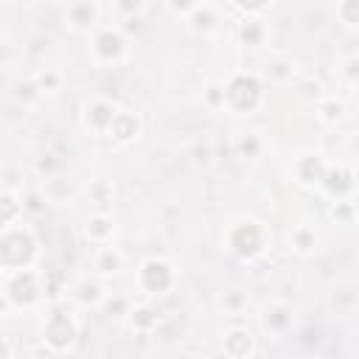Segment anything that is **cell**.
Returning <instances> with one entry per match:
<instances>
[{
	"label": "cell",
	"instance_id": "cell-14",
	"mask_svg": "<svg viewBox=\"0 0 359 359\" xmlns=\"http://www.w3.org/2000/svg\"><path fill=\"white\" fill-rule=\"evenodd\" d=\"M20 210H23V205L12 194H0V228H9L17 219Z\"/></svg>",
	"mask_w": 359,
	"mask_h": 359
},
{
	"label": "cell",
	"instance_id": "cell-24",
	"mask_svg": "<svg viewBox=\"0 0 359 359\" xmlns=\"http://www.w3.org/2000/svg\"><path fill=\"white\" fill-rule=\"evenodd\" d=\"M208 101L213 104V107H225V93H222V87H208Z\"/></svg>",
	"mask_w": 359,
	"mask_h": 359
},
{
	"label": "cell",
	"instance_id": "cell-5",
	"mask_svg": "<svg viewBox=\"0 0 359 359\" xmlns=\"http://www.w3.org/2000/svg\"><path fill=\"white\" fill-rule=\"evenodd\" d=\"M42 334H45V342L53 351H65V348L74 345V340H76V323H74V317L65 315V312H53L48 317Z\"/></svg>",
	"mask_w": 359,
	"mask_h": 359
},
{
	"label": "cell",
	"instance_id": "cell-8",
	"mask_svg": "<svg viewBox=\"0 0 359 359\" xmlns=\"http://www.w3.org/2000/svg\"><path fill=\"white\" fill-rule=\"evenodd\" d=\"M137 129H140V124H137V118H135L132 112H115V118H112V124H110L107 132H110L118 143H129V140L137 137Z\"/></svg>",
	"mask_w": 359,
	"mask_h": 359
},
{
	"label": "cell",
	"instance_id": "cell-11",
	"mask_svg": "<svg viewBox=\"0 0 359 359\" xmlns=\"http://www.w3.org/2000/svg\"><path fill=\"white\" fill-rule=\"evenodd\" d=\"M112 118H115V107L110 101H93L87 107V124L93 129H99V132H107L110 124H112Z\"/></svg>",
	"mask_w": 359,
	"mask_h": 359
},
{
	"label": "cell",
	"instance_id": "cell-13",
	"mask_svg": "<svg viewBox=\"0 0 359 359\" xmlns=\"http://www.w3.org/2000/svg\"><path fill=\"white\" fill-rule=\"evenodd\" d=\"M239 37L244 42V48H258L264 42V26L261 20H242V28H239Z\"/></svg>",
	"mask_w": 359,
	"mask_h": 359
},
{
	"label": "cell",
	"instance_id": "cell-3",
	"mask_svg": "<svg viewBox=\"0 0 359 359\" xmlns=\"http://www.w3.org/2000/svg\"><path fill=\"white\" fill-rule=\"evenodd\" d=\"M228 242H231V250H233L236 256H242V258H256V256L264 253L267 236H264V228H261L258 222H242V225H236V228L231 231Z\"/></svg>",
	"mask_w": 359,
	"mask_h": 359
},
{
	"label": "cell",
	"instance_id": "cell-16",
	"mask_svg": "<svg viewBox=\"0 0 359 359\" xmlns=\"http://www.w3.org/2000/svg\"><path fill=\"white\" fill-rule=\"evenodd\" d=\"M96 269H99L101 275L118 272V269H121V253H118V250H112V247L99 250V256H96Z\"/></svg>",
	"mask_w": 359,
	"mask_h": 359
},
{
	"label": "cell",
	"instance_id": "cell-30",
	"mask_svg": "<svg viewBox=\"0 0 359 359\" xmlns=\"http://www.w3.org/2000/svg\"><path fill=\"white\" fill-rule=\"evenodd\" d=\"M12 356V351H9V342L3 340V337H0V359H9Z\"/></svg>",
	"mask_w": 359,
	"mask_h": 359
},
{
	"label": "cell",
	"instance_id": "cell-9",
	"mask_svg": "<svg viewBox=\"0 0 359 359\" xmlns=\"http://www.w3.org/2000/svg\"><path fill=\"white\" fill-rule=\"evenodd\" d=\"M65 17L74 28H90L99 20V6L96 3H70Z\"/></svg>",
	"mask_w": 359,
	"mask_h": 359
},
{
	"label": "cell",
	"instance_id": "cell-1",
	"mask_svg": "<svg viewBox=\"0 0 359 359\" xmlns=\"http://www.w3.org/2000/svg\"><path fill=\"white\" fill-rule=\"evenodd\" d=\"M37 253V244L31 239V233L26 231H6L3 236H0V264H3L6 269H23L31 264Z\"/></svg>",
	"mask_w": 359,
	"mask_h": 359
},
{
	"label": "cell",
	"instance_id": "cell-29",
	"mask_svg": "<svg viewBox=\"0 0 359 359\" xmlns=\"http://www.w3.org/2000/svg\"><path fill=\"white\" fill-rule=\"evenodd\" d=\"M26 208H31V210H40V194H28V202H26Z\"/></svg>",
	"mask_w": 359,
	"mask_h": 359
},
{
	"label": "cell",
	"instance_id": "cell-10",
	"mask_svg": "<svg viewBox=\"0 0 359 359\" xmlns=\"http://www.w3.org/2000/svg\"><path fill=\"white\" fill-rule=\"evenodd\" d=\"M126 315H129V326L135 331H152L160 323V312L155 306H135Z\"/></svg>",
	"mask_w": 359,
	"mask_h": 359
},
{
	"label": "cell",
	"instance_id": "cell-12",
	"mask_svg": "<svg viewBox=\"0 0 359 359\" xmlns=\"http://www.w3.org/2000/svg\"><path fill=\"white\" fill-rule=\"evenodd\" d=\"M225 351H228V356H233V359L247 356V353L253 351V337H250V331L233 328V331L225 337Z\"/></svg>",
	"mask_w": 359,
	"mask_h": 359
},
{
	"label": "cell",
	"instance_id": "cell-4",
	"mask_svg": "<svg viewBox=\"0 0 359 359\" xmlns=\"http://www.w3.org/2000/svg\"><path fill=\"white\" fill-rule=\"evenodd\" d=\"M137 281H140V290H147L149 295H163L166 290H172L174 272L166 261L149 258V261H143V267L137 272Z\"/></svg>",
	"mask_w": 359,
	"mask_h": 359
},
{
	"label": "cell",
	"instance_id": "cell-26",
	"mask_svg": "<svg viewBox=\"0 0 359 359\" xmlns=\"http://www.w3.org/2000/svg\"><path fill=\"white\" fill-rule=\"evenodd\" d=\"M194 6H197V3H169L166 9H169V12H174V15H191V12H194Z\"/></svg>",
	"mask_w": 359,
	"mask_h": 359
},
{
	"label": "cell",
	"instance_id": "cell-25",
	"mask_svg": "<svg viewBox=\"0 0 359 359\" xmlns=\"http://www.w3.org/2000/svg\"><path fill=\"white\" fill-rule=\"evenodd\" d=\"M34 85H37V90L42 93L45 87H56V85H59V76H53V74H48V76H40V79H37Z\"/></svg>",
	"mask_w": 359,
	"mask_h": 359
},
{
	"label": "cell",
	"instance_id": "cell-17",
	"mask_svg": "<svg viewBox=\"0 0 359 359\" xmlns=\"http://www.w3.org/2000/svg\"><path fill=\"white\" fill-rule=\"evenodd\" d=\"M110 233H112V222H110L107 217H101V213H99V217H93V219L87 222V236H90V239H96V242H104Z\"/></svg>",
	"mask_w": 359,
	"mask_h": 359
},
{
	"label": "cell",
	"instance_id": "cell-2",
	"mask_svg": "<svg viewBox=\"0 0 359 359\" xmlns=\"http://www.w3.org/2000/svg\"><path fill=\"white\" fill-rule=\"evenodd\" d=\"M261 82H258V76H253V74H236L231 82H228V87L222 90L225 93V104L231 107V110H236V112H250V110H256V104L261 101Z\"/></svg>",
	"mask_w": 359,
	"mask_h": 359
},
{
	"label": "cell",
	"instance_id": "cell-27",
	"mask_svg": "<svg viewBox=\"0 0 359 359\" xmlns=\"http://www.w3.org/2000/svg\"><path fill=\"white\" fill-rule=\"evenodd\" d=\"M295 244H298V250H309V247H312V239L301 231V233H295Z\"/></svg>",
	"mask_w": 359,
	"mask_h": 359
},
{
	"label": "cell",
	"instance_id": "cell-7",
	"mask_svg": "<svg viewBox=\"0 0 359 359\" xmlns=\"http://www.w3.org/2000/svg\"><path fill=\"white\" fill-rule=\"evenodd\" d=\"M93 53L101 59V62H118L124 59L126 53V40L121 31L115 28H101L96 37H93Z\"/></svg>",
	"mask_w": 359,
	"mask_h": 359
},
{
	"label": "cell",
	"instance_id": "cell-22",
	"mask_svg": "<svg viewBox=\"0 0 359 359\" xmlns=\"http://www.w3.org/2000/svg\"><path fill=\"white\" fill-rule=\"evenodd\" d=\"M15 96H17V99H37L40 90H37L34 82H17V85H15Z\"/></svg>",
	"mask_w": 359,
	"mask_h": 359
},
{
	"label": "cell",
	"instance_id": "cell-15",
	"mask_svg": "<svg viewBox=\"0 0 359 359\" xmlns=\"http://www.w3.org/2000/svg\"><path fill=\"white\" fill-rule=\"evenodd\" d=\"M191 23H194L197 31H210L219 20H217V12H213V6H199L197 3L194 12H191Z\"/></svg>",
	"mask_w": 359,
	"mask_h": 359
},
{
	"label": "cell",
	"instance_id": "cell-21",
	"mask_svg": "<svg viewBox=\"0 0 359 359\" xmlns=\"http://www.w3.org/2000/svg\"><path fill=\"white\" fill-rule=\"evenodd\" d=\"M239 152H242L244 158H256V155L261 152V140H258L256 135H244V137L239 140Z\"/></svg>",
	"mask_w": 359,
	"mask_h": 359
},
{
	"label": "cell",
	"instance_id": "cell-18",
	"mask_svg": "<svg viewBox=\"0 0 359 359\" xmlns=\"http://www.w3.org/2000/svg\"><path fill=\"white\" fill-rule=\"evenodd\" d=\"M290 320H292V317H290V309H286V306H275V309L267 312V317H264L267 328H272V331H281Z\"/></svg>",
	"mask_w": 359,
	"mask_h": 359
},
{
	"label": "cell",
	"instance_id": "cell-23",
	"mask_svg": "<svg viewBox=\"0 0 359 359\" xmlns=\"http://www.w3.org/2000/svg\"><path fill=\"white\" fill-rule=\"evenodd\" d=\"M340 112H342V104H337V101L323 104V118H326V121H337V118H340Z\"/></svg>",
	"mask_w": 359,
	"mask_h": 359
},
{
	"label": "cell",
	"instance_id": "cell-20",
	"mask_svg": "<svg viewBox=\"0 0 359 359\" xmlns=\"http://www.w3.org/2000/svg\"><path fill=\"white\" fill-rule=\"evenodd\" d=\"M90 194H93L96 205L104 208V205L112 202V194H115V191H112V185H107V183H93V185H90Z\"/></svg>",
	"mask_w": 359,
	"mask_h": 359
},
{
	"label": "cell",
	"instance_id": "cell-19",
	"mask_svg": "<svg viewBox=\"0 0 359 359\" xmlns=\"http://www.w3.org/2000/svg\"><path fill=\"white\" fill-rule=\"evenodd\" d=\"M82 303H99L101 301V290H99V283H90V281H85V283H79V295H76Z\"/></svg>",
	"mask_w": 359,
	"mask_h": 359
},
{
	"label": "cell",
	"instance_id": "cell-6",
	"mask_svg": "<svg viewBox=\"0 0 359 359\" xmlns=\"http://www.w3.org/2000/svg\"><path fill=\"white\" fill-rule=\"evenodd\" d=\"M6 298L17 306H31L40 301V286H37V275L28 269H20L17 275H12L9 286H6Z\"/></svg>",
	"mask_w": 359,
	"mask_h": 359
},
{
	"label": "cell",
	"instance_id": "cell-28",
	"mask_svg": "<svg viewBox=\"0 0 359 359\" xmlns=\"http://www.w3.org/2000/svg\"><path fill=\"white\" fill-rule=\"evenodd\" d=\"M208 158H210V149H208V147H197V158H194V160H202V163H205Z\"/></svg>",
	"mask_w": 359,
	"mask_h": 359
}]
</instances>
